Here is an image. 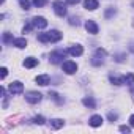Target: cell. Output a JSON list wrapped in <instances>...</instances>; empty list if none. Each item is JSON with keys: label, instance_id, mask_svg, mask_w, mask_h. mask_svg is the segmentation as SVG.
<instances>
[{"label": "cell", "instance_id": "cell-28", "mask_svg": "<svg viewBox=\"0 0 134 134\" xmlns=\"http://www.w3.org/2000/svg\"><path fill=\"white\" fill-rule=\"evenodd\" d=\"M66 2H68L70 5H77V3L81 2V0H66Z\"/></svg>", "mask_w": 134, "mask_h": 134}, {"label": "cell", "instance_id": "cell-5", "mask_svg": "<svg viewBox=\"0 0 134 134\" xmlns=\"http://www.w3.org/2000/svg\"><path fill=\"white\" fill-rule=\"evenodd\" d=\"M25 99L30 104H36V103L41 101V93H38V92H29V93H25Z\"/></svg>", "mask_w": 134, "mask_h": 134}, {"label": "cell", "instance_id": "cell-16", "mask_svg": "<svg viewBox=\"0 0 134 134\" xmlns=\"http://www.w3.org/2000/svg\"><path fill=\"white\" fill-rule=\"evenodd\" d=\"M13 44H14L16 47H19V49H24V47L27 46V40H25V38H18V40L13 41Z\"/></svg>", "mask_w": 134, "mask_h": 134}, {"label": "cell", "instance_id": "cell-29", "mask_svg": "<svg viewBox=\"0 0 134 134\" xmlns=\"http://www.w3.org/2000/svg\"><path fill=\"white\" fill-rule=\"evenodd\" d=\"M129 125L134 128V115H131V117H129Z\"/></svg>", "mask_w": 134, "mask_h": 134}, {"label": "cell", "instance_id": "cell-10", "mask_svg": "<svg viewBox=\"0 0 134 134\" xmlns=\"http://www.w3.org/2000/svg\"><path fill=\"white\" fill-rule=\"evenodd\" d=\"M73 57H79V55H82V52H84V49H82V46H79V44H76V46H71L70 47V51H68Z\"/></svg>", "mask_w": 134, "mask_h": 134}, {"label": "cell", "instance_id": "cell-31", "mask_svg": "<svg viewBox=\"0 0 134 134\" xmlns=\"http://www.w3.org/2000/svg\"><path fill=\"white\" fill-rule=\"evenodd\" d=\"M132 7H134V2H132Z\"/></svg>", "mask_w": 134, "mask_h": 134}, {"label": "cell", "instance_id": "cell-7", "mask_svg": "<svg viewBox=\"0 0 134 134\" xmlns=\"http://www.w3.org/2000/svg\"><path fill=\"white\" fill-rule=\"evenodd\" d=\"M24 92V85L21 82H11L10 84V93L11 95H19Z\"/></svg>", "mask_w": 134, "mask_h": 134}, {"label": "cell", "instance_id": "cell-30", "mask_svg": "<svg viewBox=\"0 0 134 134\" xmlns=\"http://www.w3.org/2000/svg\"><path fill=\"white\" fill-rule=\"evenodd\" d=\"M131 92H132V93H134V84H132V85H131Z\"/></svg>", "mask_w": 134, "mask_h": 134}, {"label": "cell", "instance_id": "cell-27", "mask_svg": "<svg viewBox=\"0 0 134 134\" xmlns=\"http://www.w3.org/2000/svg\"><path fill=\"white\" fill-rule=\"evenodd\" d=\"M0 71H2V79H5V77H7V74H8V70H7V68H2Z\"/></svg>", "mask_w": 134, "mask_h": 134}, {"label": "cell", "instance_id": "cell-6", "mask_svg": "<svg viewBox=\"0 0 134 134\" xmlns=\"http://www.w3.org/2000/svg\"><path fill=\"white\" fill-rule=\"evenodd\" d=\"M32 24H33V27H36V29H46V27H47V21H46L44 18H41V16L33 18V19H32Z\"/></svg>", "mask_w": 134, "mask_h": 134}, {"label": "cell", "instance_id": "cell-20", "mask_svg": "<svg viewBox=\"0 0 134 134\" xmlns=\"http://www.w3.org/2000/svg\"><path fill=\"white\" fill-rule=\"evenodd\" d=\"M19 5L24 10H30V2H29V0H19Z\"/></svg>", "mask_w": 134, "mask_h": 134}, {"label": "cell", "instance_id": "cell-4", "mask_svg": "<svg viewBox=\"0 0 134 134\" xmlns=\"http://www.w3.org/2000/svg\"><path fill=\"white\" fill-rule=\"evenodd\" d=\"M103 57H106V51H104V49H101V47H99V49H96V54L93 55V58H92V63H93L95 66L101 65V63H103V60H104Z\"/></svg>", "mask_w": 134, "mask_h": 134}, {"label": "cell", "instance_id": "cell-11", "mask_svg": "<svg viewBox=\"0 0 134 134\" xmlns=\"http://www.w3.org/2000/svg\"><path fill=\"white\" fill-rule=\"evenodd\" d=\"M90 126H93V128H98V126H101L103 125V117L101 115H93L92 118H90Z\"/></svg>", "mask_w": 134, "mask_h": 134}, {"label": "cell", "instance_id": "cell-25", "mask_svg": "<svg viewBox=\"0 0 134 134\" xmlns=\"http://www.w3.org/2000/svg\"><path fill=\"white\" fill-rule=\"evenodd\" d=\"M120 131H121V132H126V134H128V132L131 131V128H129V126H125V125H121V126H120Z\"/></svg>", "mask_w": 134, "mask_h": 134}, {"label": "cell", "instance_id": "cell-14", "mask_svg": "<svg viewBox=\"0 0 134 134\" xmlns=\"http://www.w3.org/2000/svg\"><path fill=\"white\" fill-rule=\"evenodd\" d=\"M110 82L112 84H115V85H121V84H125V77L123 76H114V74H110Z\"/></svg>", "mask_w": 134, "mask_h": 134}, {"label": "cell", "instance_id": "cell-9", "mask_svg": "<svg viewBox=\"0 0 134 134\" xmlns=\"http://www.w3.org/2000/svg\"><path fill=\"white\" fill-rule=\"evenodd\" d=\"M85 30H87L88 33H92V35H96V33H98V25H96V22H95V21H87V22H85Z\"/></svg>", "mask_w": 134, "mask_h": 134}, {"label": "cell", "instance_id": "cell-23", "mask_svg": "<svg viewBox=\"0 0 134 134\" xmlns=\"http://www.w3.org/2000/svg\"><path fill=\"white\" fill-rule=\"evenodd\" d=\"M3 41H5V43H11V41H14V40H13L11 35L7 32V33H3Z\"/></svg>", "mask_w": 134, "mask_h": 134}, {"label": "cell", "instance_id": "cell-24", "mask_svg": "<svg viewBox=\"0 0 134 134\" xmlns=\"http://www.w3.org/2000/svg\"><path fill=\"white\" fill-rule=\"evenodd\" d=\"M115 14V10L114 8H109L107 11H106V18H110V16H114Z\"/></svg>", "mask_w": 134, "mask_h": 134}, {"label": "cell", "instance_id": "cell-19", "mask_svg": "<svg viewBox=\"0 0 134 134\" xmlns=\"http://www.w3.org/2000/svg\"><path fill=\"white\" fill-rule=\"evenodd\" d=\"M125 82H126L128 85H132V84H134V74H132V73L126 74V76H125Z\"/></svg>", "mask_w": 134, "mask_h": 134}, {"label": "cell", "instance_id": "cell-13", "mask_svg": "<svg viewBox=\"0 0 134 134\" xmlns=\"http://www.w3.org/2000/svg\"><path fill=\"white\" fill-rule=\"evenodd\" d=\"M36 65H38V60L33 58V57H29V58L24 60V66H25V68H35Z\"/></svg>", "mask_w": 134, "mask_h": 134}, {"label": "cell", "instance_id": "cell-17", "mask_svg": "<svg viewBox=\"0 0 134 134\" xmlns=\"http://www.w3.org/2000/svg\"><path fill=\"white\" fill-rule=\"evenodd\" d=\"M82 103H84V106H85V107H90V109H95V106H96L95 99H93V98H90V96H88V98H84V99H82Z\"/></svg>", "mask_w": 134, "mask_h": 134}, {"label": "cell", "instance_id": "cell-12", "mask_svg": "<svg viewBox=\"0 0 134 134\" xmlns=\"http://www.w3.org/2000/svg\"><path fill=\"white\" fill-rule=\"evenodd\" d=\"M84 7H85V10L93 11V10L98 8V0H85V2H84Z\"/></svg>", "mask_w": 134, "mask_h": 134}, {"label": "cell", "instance_id": "cell-21", "mask_svg": "<svg viewBox=\"0 0 134 134\" xmlns=\"http://www.w3.org/2000/svg\"><path fill=\"white\" fill-rule=\"evenodd\" d=\"M46 3H47V0H33V5H35V7H38V8L44 7Z\"/></svg>", "mask_w": 134, "mask_h": 134}, {"label": "cell", "instance_id": "cell-1", "mask_svg": "<svg viewBox=\"0 0 134 134\" xmlns=\"http://www.w3.org/2000/svg\"><path fill=\"white\" fill-rule=\"evenodd\" d=\"M62 40V33L58 30H51L47 33H40L38 35V41L41 43H55Z\"/></svg>", "mask_w": 134, "mask_h": 134}, {"label": "cell", "instance_id": "cell-3", "mask_svg": "<svg viewBox=\"0 0 134 134\" xmlns=\"http://www.w3.org/2000/svg\"><path fill=\"white\" fill-rule=\"evenodd\" d=\"M62 68H63V71H65L66 74H74V73L77 71V65H76V62L68 60V62H63Z\"/></svg>", "mask_w": 134, "mask_h": 134}, {"label": "cell", "instance_id": "cell-15", "mask_svg": "<svg viewBox=\"0 0 134 134\" xmlns=\"http://www.w3.org/2000/svg\"><path fill=\"white\" fill-rule=\"evenodd\" d=\"M36 84H38V85H43V87L47 85V84H49V76H47V74L38 76V77H36Z\"/></svg>", "mask_w": 134, "mask_h": 134}, {"label": "cell", "instance_id": "cell-2", "mask_svg": "<svg viewBox=\"0 0 134 134\" xmlns=\"http://www.w3.org/2000/svg\"><path fill=\"white\" fill-rule=\"evenodd\" d=\"M52 7H54V11H55L57 16H60V18L66 16V5L62 2V0H55Z\"/></svg>", "mask_w": 134, "mask_h": 134}, {"label": "cell", "instance_id": "cell-8", "mask_svg": "<svg viewBox=\"0 0 134 134\" xmlns=\"http://www.w3.org/2000/svg\"><path fill=\"white\" fill-rule=\"evenodd\" d=\"M65 55H66L65 51H55V52L51 54V62L52 63H58V62H62L65 58Z\"/></svg>", "mask_w": 134, "mask_h": 134}, {"label": "cell", "instance_id": "cell-22", "mask_svg": "<svg viewBox=\"0 0 134 134\" xmlns=\"http://www.w3.org/2000/svg\"><path fill=\"white\" fill-rule=\"evenodd\" d=\"M33 123H36V125H43V123H44V117H41V115L35 117V118H33Z\"/></svg>", "mask_w": 134, "mask_h": 134}, {"label": "cell", "instance_id": "cell-18", "mask_svg": "<svg viewBox=\"0 0 134 134\" xmlns=\"http://www.w3.org/2000/svg\"><path fill=\"white\" fill-rule=\"evenodd\" d=\"M51 126H52L54 129H58V128L63 126V120H62V118H54V120H51Z\"/></svg>", "mask_w": 134, "mask_h": 134}, {"label": "cell", "instance_id": "cell-26", "mask_svg": "<svg viewBox=\"0 0 134 134\" xmlns=\"http://www.w3.org/2000/svg\"><path fill=\"white\" fill-rule=\"evenodd\" d=\"M107 117H109V120H110V121H115V120H117V114H114V112H109V115H107Z\"/></svg>", "mask_w": 134, "mask_h": 134}]
</instances>
